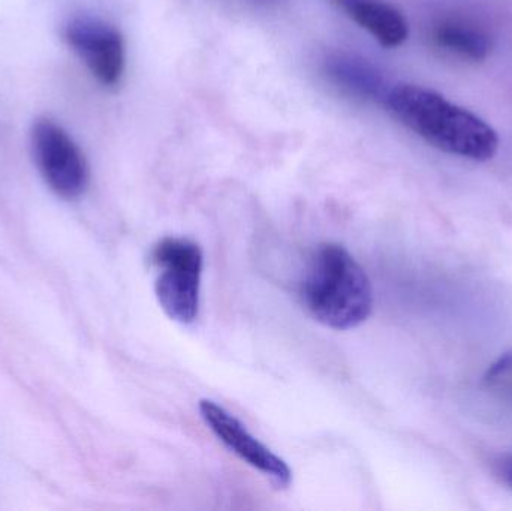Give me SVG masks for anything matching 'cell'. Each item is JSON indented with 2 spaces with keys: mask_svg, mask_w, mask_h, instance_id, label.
I'll use <instances>...</instances> for the list:
<instances>
[{
  "mask_svg": "<svg viewBox=\"0 0 512 511\" xmlns=\"http://www.w3.org/2000/svg\"><path fill=\"white\" fill-rule=\"evenodd\" d=\"M385 104L406 128L442 152L477 162L498 153L499 137L489 123L433 90L399 84L388 90Z\"/></svg>",
  "mask_w": 512,
  "mask_h": 511,
  "instance_id": "6da1fadb",
  "label": "cell"
},
{
  "mask_svg": "<svg viewBox=\"0 0 512 511\" xmlns=\"http://www.w3.org/2000/svg\"><path fill=\"white\" fill-rule=\"evenodd\" d=\"M300 297L310 317L333 330L355 329L373 311L369 276L337 243H322L312 252Z\"/></svg>",
  "mask_w": 512,
  "mask_h": 511,
  "instance_id": "7a4b0ae2",
  "label": "cell"
},
{
  "mask_svg": "<svg viewBox=\"0 0 512 511\" xmlns=\"http://www.w3.org/2000/svg\"><path fill=\"white\" fill-rule=\"evenodd\" d=\"M150 263L158 272L155 293L162 311L176 323H194L204 267L200 246L182 237H165L153 246Z\"/></svg>",
  "mask_w": 512,
  "mask_h": 511,
  "instance_id": "3957f363",
  "label": "cell"
},
{
  "mask_svg": "<svg viewBox=\"0 0 512 511\" xmlns=\"http://www.w3.org/2000/svg\"><path fill=\"white\" fill-rule=\"evenodd\" d=\"M32 149L39 173L54 194L74 200L86 191L89 185L86 158L62 126L50 119L36 120Z\"/></svg>",
  "mask_w": 512,
  "mask_h": 511,
  "instance_id": "277c9868",
  "label": "cell"
},
{
  "mask_svg": "<svg viewBox=\"0 0 512 511\" xmlns=\"http://www.w3.org/2000/svg\"><path fill=\"white\" fill-rule=\"evenodd\" d=\"M198 410L207 428L231 453L261 473L277 488H289L292 482L291 468L255 438L237 417L210 399L200 401Z\"/></svg>",
  "mask_w": 512,
  "mask_h": 511,
  "instance_id": "5b68a950",
  "label": "cell"
},
{
  "mask_svg": "<svg viewBox=\"0 0 512 511\" xmlns=\"http://www.w3.org/2000/svg\"><path fill=\"white\" fill-rule=\"evenodd\" d=\"M65 38L99 83L116 87L122 81L125 42L116 27L99 18L83 15L69 21Z\"/></svg>",
  "mask_w": 512,
  "mask_h": 511,
  "instance_id": "8992f818",
  "label": "cell"
},
{
  "mask_svg": "<svg viewBox=\"0 0 512 511\" xmlns=\"http://www.w3.org/2000/svg\"><path fill=\"white\" fill-rule=\"evenodd\" d=\"M382 47L396 48L408 39L409 26L399 9L384 0H336Z\"/></svg>",
  "mask_w": 512,
  "mask_h": 511,
  "instance_id": "52a82bcc",
  "label": "cell"
},
{
  "mask_svg": "<svg viewBox=\"0 0 512 511\" xmlns=\"http://www.w3.org/2000/svg\"><path fill=\"white\" fill-rule=\"evenodd\" d=\"M327 72L334 83L361 99H384V78L366 60L354 56H336L327 63Z\"/></svg>",
  "mask_w": 512,
  "mask_h": 511,
  "instance_id": "ba28073f",
  "label": "cell"
},
{
  "mask_svg": "<svg viewBox=\"0 0 512 511\" xmlns=\"http://www.w3.org/2000/svg\"><path fill=\"white\" fill-rule=\"evenodd\" d=\"M433 41L447 53L474 62L486 59L492 48L489 36L483 30L459 20L439 23L433 30Z\"/></svg>",
  "mask_w": 512,
  "mask_h": 511,
  "instance_id": "9c48e42d",
  "label": "cell"
},
{
  "mask_svg": "<svg viewBox=\"0 0 512 511\" xmlns=\"http://www.w3.org/2000/svg\"><path fill=\"white\" fill-rule=\"evenodd\" d=\"M512 371V353L502 356L495 365L490 366L487 372V380L489 378L501 377L502 374Z\"/></svg>",
  "mask_w": 512,
  "mask_h": 511,
  "instance_id": "30bf717a",
  "label": "cell"
},
{
  "mask_svg": "<svg viewBox=\"0 0 512 511\" xmlns=\"http://www.w3.org/2000/svg\"><path fill=\"white\" fill-rule=\"evenodd\" d=\"M501 476L502 479L505 480L507 485H510L512 488V456L510 458L505 459L501 464Z\"/></svg>",
  "mask_w": 512,
  "mask_h": 511,
  "instance_id": "8fae6325",
  "label": "cell"
}]
</instances>
